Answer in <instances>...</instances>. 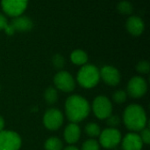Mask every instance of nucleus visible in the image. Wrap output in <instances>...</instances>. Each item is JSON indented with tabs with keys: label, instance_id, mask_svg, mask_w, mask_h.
<instances>
[{
	"label": "nucleus",
	"instance_id": "20e7f679",
	"mask_svg": "<svg viewBox=\"0 0 150 150\" xmlns=\"http://www.w3.org/2000/svg\"><path fill=\"white\" fill-rule=\"evenodd\" d=\"M91 108L98 119H106L112 114V104L109 98L105 95L97 96Z\"/></svg>",
	"mask_w": 150,
	"mask_h": 150
},
{
	"label": "nucleus",
	"instance_id": "f03ea898",
	"mask_svg": "<svg viewBox=\"0 0 150 150\" xmlns=\"http://www.w3.org/2000/svg\"><path fill=\"white\" fill-rule=\"evenodd\" d=\"M123 121L128 130L133 133L141 132L147 127L146 111L140 104H130L124 111Z\"/></svg>",
	"mask_w": 150,
	"mask_h": 150
},
{
	"label": "nucleus",
	"instance_id": "a878e982",
	"mask_svg": "<svg viewBox=\"0 0 150 150\" xmlns=\"http://www.w3.org/2000/svg\"><path fill=\"white\" fill-rule=\"evenodd\" d=\"M143 144H149L150 143V131L149 127H145L143 130L141 131V134H139Z\"/></svg>",
	"mask_w": 150,
	"mask_h": 150
},
{
	"label": "nucleus",
	"instance_id": "4be33fe9",
	"mask_svg": "<svg viewBox=\"0 0 150 150\" xmlns=\"http://www.w3.org/2000/svg\"><path fill=\"white\" fill-rule=\"evenodd\" d=\"M127 93L124 90H117L112 95V100L119 104L125 103L127 101Z\"/></svg>",
	"mask_w": 150,
	"mask_h": 150
},
{
	"label": "nucleus",
	"instance_id": "6e6552de",
	"mask_svg": "<svg viewBox=\"0 0 150 150\" xmlns=\"http://www.w3.org/2000/svg\"><path fill=\"white\" fill-rule=\"evenodd\" d=\"M54 83L57 89L69 93L76 88V81L74 77L67 71H60L54 77Z\"/></svg>",
	"mask_w": 150,
	"mask_h": 150
},
{
	"label": "nucleus",
	"instance_id": "39448f33",
	"mask_svg": "<svg viewBox=\"0 0 150 150\" xmlns=\"http://www.w3.org/2000/svg\"><path fill=\"white\" fill-rule=\"evenodd\" d=\"M99 145L105 149H114L116 148L122 140V135L120 130L117 128H106L101 131L99 134Z\"/></svg>",
	"mask_w": 150,
	"mask_h": 150
},
{
	"label": "nucleus",
	"instance_id": "dca6fc26",
	"mask_svg": "<svg viewBox=\"0 0 150 150\" xmlns=\"http://www.w3.org/2000/svg\"><path fill=\"white\" fill-rule=\"evenodd\" d=\"M70 60L76 65H83L88 61V55L82 50H76L70 54Z\"/></svg>",
	"mask_w": 150,
	"mask_h": 150
},
{
	"label": "nucleus",
	"instance_id": "0eeeda50",
	"mask_svg": "<svg viewBox=\"0 0 150 150\" xmlns=\"http://www.w3.org/2000/svg\"><path fill=\"white\" fill-rule=\"evenodd\" d=\"M63 121V114L55 108L48 109L43 116V125L49 131L58 130L62 126Z\"/></svg>",
	"mask_w": 150,
	"mask_h": 150
},
{
	"label": "nucleus",
	"instance_id": "393cba45",
	"mask_svg": "<svg viewBox=\"0 0 150 150\" xmlns=\"http://www.w3.org/2000/svg\"><path fill=\"white\" fill-rule=\"evenodd\" d=\"M136 70L138 71V72H140L142 74H148L150 71L149 63L145 60L139 62L136 66Z\"/></svg>",
	"mask_w": 150,
	"mask_h": 150
},
{
	"label": "nucleus",
	"instance_id": "f8f14e48",
	"mask_svg": "<svg viewBox=\"0 0 150 150\" xmlns=\"http://www.w3.org/2000/svg\"><path fill=\"white\" fill-rule=\"evenodd\" d=\"M123 150H142L143 142L139 134L136 133H129L121 140Z\"/></svg>",
	"mask_w": 150,
	"mask_h": 150
},
{
	"label": "nucleus",
	"instance_id": "bb28decb",
	"mask_svg": "<svg viewBox=\"0 0 150 150\" xmlns=\"http://www.w3.org/2000/svg\"><path fill=\"white\" fill-rule=\"evenodd\" d=\"M7 25H8V23H7V19H5V17L4 15L0 14V30L4 29Z\"/></svg>",
	"mask_w": 150,
	"mask_h": 150
},
{
	"label": "nucleus",
	"instance_id": "5701e85b",
	"mask_svg": "<svg viewBox=\"0 0 150 150\" xmlns=\"http://www.w3.org/2000/svg\"><path fill=\"white\" fill-rule=\"evenodd\" d=\"M120 118L118 115H111L106 118V124L110 126V128H117L120 124Z\"/></svg>",
	"mask_w": 150,
	"mask_h": 150
},
{
	"label": "nucleus",
	"instance_id": "ddd939ff",
	"mask_svg": "<svg viewBox=\"0 0 150 150\" xmlns=\"http://www.w3.org/2000/svg\"><path fill=\"white\" fill-rule=\"evenodd\" d=\"M64 140L69 145L76 144L81 137V129L76 123H69L63 132Z\"/></svg>",
	"mask_w": 150,
	"mask_h": 150
},
{
	"label": "nucleus",
	"instance_id": "423d86ee",
	"mask_svg": "<svg viewBox=\"0 0 150 150\" xmlns=\"http://www.w3.org/2000/svg\"><path fill=\"white\" fill-rule=\"evenodd\" d=\"M21 145L22 140L16 132L8 130L0 132V150H19Z\"/></svg>",
	"mask_w": 150,
	"mask_h": 150
},
{
	"label": "nucleus",
	"instance_id": "2eb2a0df",
	"mask_svg": "<svg viewBox=\"0 0 150 150\" xmlns=\"http://www.w3.org/2000/svg\"><path fill=\"white\" fill-rule=\"evenodd\" d=\"M126 26L127 31L134 36H138L142 34V33L144 30V22L141 18L136 16L130 17L127 19Z\"/></svg>",
	"mask_w": 150,
	"mask_h": 150
},
{
	"label": "nucleus",
	"instance_id": "1a4fd4ad",
	"mask_svg": "<svg viewBox=\"0 0 150 150\" xmlns=\"http://www.w3.org/2000/svg\"><path fill=\"white\" fill-rule=\"evenodd\" d=\"M148 91L147 81L141 76L133 77L127 83V93L133 98H141Z\"/></svg>",
	"mask_w": 150,
	"mask_h": 150
},
{
	"label": "nucleus",
	"instance_id": "cd10ccee",
	"mask_svg": "<svg viewBox=\"0 0 150 150\" xmlns=\"http://www.w3.org/2000/svg\"><path fill=\"white\" fill-rule=\"evenodd\" d=\"M4 30H5V33H6L7 34H9V35H12V34H14V32H15V30H14V28L12 27V26H11V25H9V24L5 27Z\"/></svg>",
	"mask_w": 150,
	"mask_h": 150
},
{
	"label": "nucleus",
	"instance_id": "7c9ffc66",
	"mask_svg": "<svg viewBox=\"0 0 150 150\" xmlns=\"http://www.w3.org/2000/svg\"><path fill=\"white\" fill-rule=\"evenodd\" d=\"M0 91H1V87H0Z\"/></svg>",
	"mask_w": 150,
	"mask_h": 150
},
{
	"label": "nucleus",
	"instance_id": "4468645a",
	"mask_svg": "<svg viewBox=\"0 0 150 150\" xmlns=\"http://www.w3.org/2000/svg\"><path fill=\"white\" fill-rule=\"evenodd\" d=\"M11 25L12 26V27L14 28V30L16 31H19V32H26L29 31L33 28V23L32 21V19L26 16H18L15 17Z\"/></svg>",
	"mask_w": 150,
	"mask_h": 150
},
{
	"label": "nucleus",
	"instance_id": "9b49d317",
	"mask_svg": "<svg viewBox=\"0 0 150 150\" xmlns=\"http://www.w3.org/2000/svg\"><path fill=\"white\" fill-rule=\"evenodd\" d=\"M99 73H100V79H102V80L108 86L114 87L120 82V79H121L120 72L117 68L111 65L103 66L99 70Z\"/></svg>",
	"mask_w": 150,
	"mask_h": 150
},
{
	"label": "nucleus",
	"instance_id": "f3484780",
	"mask_svg": "<svg viewBox=\"0 0 150 150\" xmlns=\"http://www.w3.org/2000/svg\"><path fill=\"white\" fill-rule=\"evenodd\" d=\"M44 148L45 150H62L63 144L59 138L50 137L46 141L44 144Z\"/></svg>",
	"mask_w": 150,
	"mask_h": 150
},
{
	"label": "nucleus",
	"instance_id": "9d476101",
	"mask_svg": "<svg viewBox=\"0 0 150 150\" xmlns=\"http://www.w3.org/2000/svg\"><path fill=\"white\" fill-rule=\"evenodd\" d=\"M28 0H2V8L11 17L20 16L26 9Z\"/></svg>",
	"mask_w": 150,
	"mask_h": 150
},
{
	"label": "nucleus",
	"instance_id": "f257e3e1",
	"mask_svg": "<svg viewBox=\"0 0 150 150\" xmlns=\"http://www.w3.org/2000/svg\"><path fill=\"white\" fill-rule=\"evenodd\" d=\"M91 111L89 102L83 96L72 95L65 102V113L70 123H79L85 119Z\"/></svg>",
	"mask_w": 150,
	"mask_h": 150
},
{
	"label": "nucleus",
	"instance_id": "a211bd4d",
	"mask_svg": "<svg viewBox=\"0 0 150 150\" xmlns=\"http://www.w3.org/2000/svg\"><path fill=\"white\" fill-rule=\"evenodd\" d=\"M84 132L85 133L91 137V138H96V137H98L100 133H101V129H100V126L96 124V123H93V122H91V123H88L85 127H84Z\"/></svg>",
	"mask_w": 150,
	"mask_h": 150
},
{
	"label": "nucleus",
	"instance_id": "6ab92c4d",
	"mask_svg": "<svg viewBox=\"0 0 150 150\" xmlns=\"http://www.w3.org/2000/svg\"><path fill=\"white\" fill-rule=\"evenodd\" d=\"M44 98L46 100V102L48 104H54L57 102L58 99V92L56 90V88H53V87H49L45 90L44 93Z\"/></svg>",
	"mask_w": 150,
	"mask_h": 150
},
{
	"label": "nucleus",
	"instance_id": "412c9836",
	"mask_svg": "<svg viewBox=\"0 0 150 150\" xmlns=\"http://www.w3.org/2000/svg\"><path fill=\"white\" fill-rule=\"evenodd\" d=\"M100 149V145L98 141L94 139H90L85 141L83 145L81 150H99Z\"/></svg>",
	"mask_w": 150,
	"mask_h": 150
},
{
	"label": "nucleus",
	"instance_id": "c756f323",
	"mask_svg": "<svg viewBox=\"0 0 150 150\" xmlns=\"http://www.w3.org/2000/svg\"><path fill=\"white\" fill-rule=\"evenodd\" d=\"M62 150H79L76 146H74V145H69V146H68L67 148H65V149H62Z\"/></svg>",
	"mask_w": 150,
	"mask_h": 150
},
{
	"label": "nucleus",
	"instance_id": "b1692460",
	"mask_svg": "<svg viewBox=\"0 0 150 150\" xmlns=\"http://www.w3.org/2000/svg\"><path fill=\"white\" fill-rule=\"evenodd\" d=\"M52 63L53 65L56 68V69H62L64 66L65 64V59L64 57L60 55V54H56L52 58Z\"/></svg>",
	"mask_w": 150,
	"mask_h": 150
},
{
	"label": "nucleus",
	"instance_id": "7ed1b4c3",
	"mask_svg": "<svg viewBox=\"0 0 150 150\" xmlns=\"http://www.w3.org/2000/svg\"><path fill=\"white\" fill-rule=\"evenodd\" d=\"M76 80L82 88L86 89L92 88L100 80L99 69L94 65H83L77 72Z\"/></svg>",
	"mask_w": 150,
	"mask_h": 150
},
{
	"label": "nucleus",
	"instance_id": "aec40b11",
	"mask_svg": "<svg viewBox=\"0 0 150 150\" xmlns=\"http://www.w3.org/2000/svg\"><path fill=\"white\" fill-rule=\"evenodd\" d=\"M118 11L122 14H130L133 12V5L128 1H121L118 4Z\"/></svg>",
	"mask_w": 150,
	"mask_h": 150
},
{
	"label": "nucleus",
	"instance_id": "c85d7f7f",
	"mask_svg": "<svg viewBox=\"0 0 150 150\" xmlns=\"http://www.w3.org/2000/svg\"><path fill=\"white\" fill-rule=\"evenodd\" d=\"M4 126H5V122L3 117L0 116V132L4 130Z\"/></svg>",
	"mask_w": 150,
	"mask_h": 150
}]
</instances>
